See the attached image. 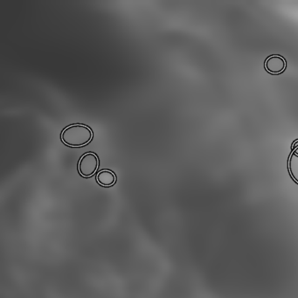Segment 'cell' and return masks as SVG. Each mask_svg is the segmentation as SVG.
I'll use <instances>...</instances> for the list:
<instances>
[{
  "label": "cell",
  "instance_id": "4",
  "mask_svg": "<svg viewBox=\"0 0 298 298\" xmlns=\"http://www.w3.org/2000/svg\"><path fill=\"white\" fill-rule=\"evenodd\" d=\"M117 177L113 171L103 170L96 176V181L104 187H110L116 183Z\"/></svg>",
  "mask_w": 298,
  "mask_h": 298
},
{
  "label": "cell",
  "instance_id": "5",
  "mask_svg": "<svg viewBox=\"0 0 298 298\" xmlns=\"http://www.w3.org/2000/svg\"><path fill=\"white\" fill-rule=\"evenodd\" d=\"M288 171L291 175L292 178L298 184V164H288Z\"/></svg>",
  "mask_w": 298,
  "mask_h": 298
},
{
  "label": "cell",
  "instance_id": "3",
  "mask_svg": "<svg viewBox=\"0 0 298 298\" xmlns=\"http://www.w3.org/2000/svg\"><path fill=\"white\" fill-rule=\"evenodd\" d=\"M287 67V61L280 55H271L265 61V68L269 74H280Z\"/></svg>",
  "mask_w": 298,
  "mask_h": 298
},
{
  "label": "cell",
  "instance_id": "2",
  "mask_svg": "<svg viewBox=\"0 0 298 298\" xmlns=\"http://www.w3.org/2000/svg\"><path fill=\"white\" fill-rule=\"evenodd\" d=\"M98 166H99V159L97 156L92 152H87L80 158L78 168H79V172L82 177L88 178L96 172Z\"/></svg>",
  "mask_w": 298,
  "mask_h": 298
},
{
  "label": "cell",
  "instance_id": "1",
  "mask_svg": "<svg viewBox=\"0 0 298 298\" xmlns=\"http://www.w3.org/2000/svg\"><path fill=\"white\" fill-rule=\"evenodd\" d=\"M93 138V131L84 124H72L61 132V140L71 147H81Z\"/></svg>",
  "mask_w": 298,
  "mask_h": 298
}]
</instances>
